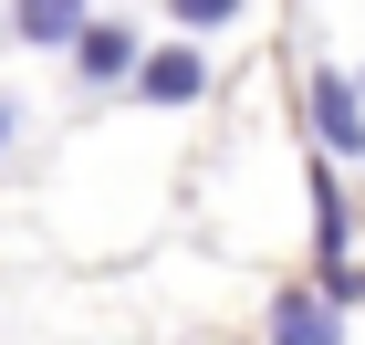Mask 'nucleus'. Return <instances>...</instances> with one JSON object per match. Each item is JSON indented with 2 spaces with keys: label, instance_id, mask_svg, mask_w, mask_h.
Wrapping results in <instances>:
<instances>
[{
  "label": "nucleus",
  "instance_id": "nucleus-1",
  "mask_svg": "<svg viewBox=\"0 0 365 345\" xmlns=\"http://www.w3.org/2000/svg\"><path fill=\"white\" fill-rule=\"evenodd\" d=\"M303 126H313V146H324V157H365V84L355 74H334V63H313L303 74Z\"/></svg>",
  "mask_w": 365,
  "mask_h": 345
},
{
  "label": "nucleus",
  "instance_id": "nucleus-2",
  "mask_svg": "<svg viewBox=\"0 0 365 345\" xmlns=\"http://www.w3.org/2000/svg\"><path fill=\"white\" fill-rule=\"evenodd\" d=\"M146 53H157V42H146L136 21H94L84 42H73V84H84V94H136Z\"/></svg>",
  "mask_w": 365,
  "mask_h": 345
},
{
  "label": "nucleus",
  "instance_id": "nucleus-3",
  "mask_svg": "<svg viewBox=\"0 0 365 345\" xmlns=\"http://www.w3.org/2000/svg\"><path fill=\"white\" fill-rule=\"evenodd\" d=\"M198 94H209V53H198V42H157L146 74H136V105L178 115V105H198Z\"/></svg>",
  "mask_w": 365,
  "mask_h": 345
},
{
  "label": "nucleus",
  "instance_id": "nucleus-4",
  "mask_svg": "<svg viewBox=\"0 0 365 345\" xmlns=\"http://www.w3.org/2000/svg\"><path fill=\"white\" fill-rule=\"evenodd\" d=\"M0 31H11V42H31V53H73V42L94 31V0H11V11H0Z\"/></svg>",
  "mask_w": 365,
  "mask_h": 345
},
{
  "label": "nucleus",
  "instance_id": "nucleus-5",
  "mask_svg": "<svg viewBox=\"0 0 365 345\" xmlns=\"http://www.w3.org/2000/svg\"><path fill=\"white\" fill-rule=\"evenodd\" d=\"M355 261V199H344L334 157H313V272H344Z\"/></svg>",
  "mask_w": 365,
  "mask_h": 345
},
{
  "label": "nucleus",
  "instance_id": "nucleus-6",
  "mask_svg": "<svg viewBox=\"0 0 365 345\" xmlns=\"http://www.w3.org/2000/svg\"><path fill=\"white\" fill-rule=\"evenodd\" d=\"M261 335H272V345H344V314H334V304H324L313 283H282V293H272V324H261Z\"/></svg>",
  "mask_w": 365,
  "mask_h": 345
},
{
  "label": "nucleus",
  "instance_id": "nucleus-7",
  "mask_svg": "<svg viewBox=\"0 0 365 345\" xmlns=\"http://www.w3.org/2000/svg\"><path fill=\"white\" fill-rule=\"evenodd\" d=\"M240 11H251V0H168V31H178V42H198V31H230Z\"/></svg>",
  "mask_w": 365,
  "mask_h": 345
},
{
  "label": "nucleus",
  "instance_id": "nucleus-8",
  "mask_svg": "<svg viewBox=\"0 0 365 345\" xmlns=\"http://www.w3.org/2000/svg\"><path fill=\"white\" fill-rule=\"evenodd\" d=\"M313 293H324L334 314H355V304H365V272H355V261H344V272H313Z\"/></svg>",
  "mask_w": 365,
  "mask_h": 345
},
{
  "label": "nucleus",
  "instance_id": "nucleus-9",
  "mask_svg": "<svg viewBox=\"0 0 365 345\" xmlns=\"http://www.w3.org/2000/svg\"><path fill=\"white\" fill-rule=\"evenodd\" d=\"M21 136H31V105H21V94H0V157H11Z\"/></svg>",
  "mask_w": 365,
  "mask_h": 345
}]
</instances>
